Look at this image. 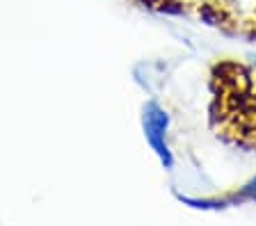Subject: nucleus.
<instances>
[{"mask_svg": "<svg viewBox=\"0 0 256 226\" xmlns=\"http://www.w3.org/2000/svg\"><path fill=\"white\" fill-rule=\"evenodd\" d=\"M144 133H146V140L154 146V151L160 156V160L170 167L172 156L170 146H167V114L156 103H149L144 108Z\"/></svg>", "mask_w": 256, "mask_h": 226, "instance_id": "1", "label": "nucleus"}, {"mask_svg": "<svg viewBox=\"0 0 256 226\" xmlns=\"http://www.w3.org/2000/svg\"><path fill=\"white\" fill-rule=\"evenodd\" d=\"M247 192H250V194H252V197H254V199H256V183H254V185H252V188H247Z\"/></svg>", "mask_w": 256, "mask_h": 226, "instance_id": "2", "label": "nucleus"}]
</instances>
